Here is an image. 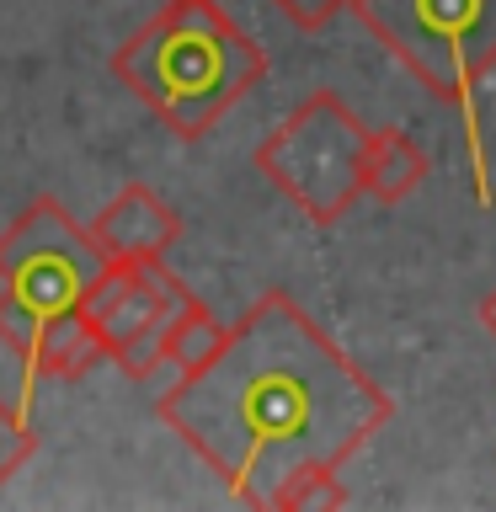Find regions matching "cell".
Masks as SVG:
<instances>
[{
    "mask_svg": "<svg viewBox=\"0 0 496 512\" xmlns=\"http://www.w3.org/2000/svg\"><path fill=\"white\" fill-rule=\"evenodd\" d=\"M155 416L230 486L235 502L267 507L299 464H347L395 416V400L310 320L267 288L219 352L155 400Z\"/></svg>",
    "mask_w": 496,
    "mask_h": 512,
    "instance_id": "1",
    "label": "cell"
},
{
    "mask_svg": "<svg viewBox=\"0 0 496 512\" xmlns=\"http://www.w3.org/2000/svg\"><path fill=\"white\" fill-rule=\"evenodd\" d=\"M112 75L192 144L267 75V54L219 0H166L134 38L112 48Z\"/></svg>",
    "mask_w": 496,
    "mask_h": 512,
    "instance_id": "2",
    "label": "cell"
},
{
    "mask_svg": "<svg viewBox=\"0 0 496 512\" xmlns=\"http://www.w3.org/2000/svg\"><path fill=\"white\" fill-rule=\"evenodd\" d=\"M358 22L464 118L475 198L491 208V160L480 144V80L496 70V0H352Z\"/></svg>",
    "mask_w": 496,
    "mask_h": 512,
    "instance_id": "3",
    "label": "cell"
},
{
    "mask_svg": "<svg viewBox=\"0 0 496 512\" xmlns=\"http://www.w3.org/2000/svg\"><path fill=\"white\" fill-rule=\"evenodd\" d=\"M368 123L336 91H310L256 144V171L315 224H336L363 198Z\"/></svg>",
    "mask_w": 496,
    "mask_h": 512,
    "instance_id": "4",
    "label": "cell"
},
{
    "mask_svg": "<svg viewBox=\"0 0 496 512\" xmlns=\"http://www.w3.org/2000/svg\"><path fill=\"white\" fill-rule=\"evenodd\" d=\"M0 262H6L16 310L27 320V342L32 326L59 310H75L86 299V288L96 283V272L107 267V251L91 240V230H80L70 219V208L59 198H32L16 224L0 235ZM27 352V347H22Z\"/></svg>",
    "mask_w": 496,
    "mask_h": 512,
    "instance_id": "5",
    "label": "cell"
},
{
    "mask_svg": "<svg viewBox=\"0 0 496 512\" xmlns=\"http://www.w3.org/2000/svg\"><path fill=\"white\" fill-rule=\"evenodd\" d=\"M187 299V283L166 267V256L160 262H112L107 256L80 310L102 336V352L128 379H155V368H166L160 363L166 331Z\"/></svg>",
    "mask_w": 496,
    "mask_h": 512,
    "instance_id": "6",
    "label": "cell"
},
{
    "mask_svg": "<svg viewBox=\"0 0 496 512\" xmlns=\"http://www.w3.org/2000/svg\"><path fill=\"white\" fill-rule=\"evenodd\" d=\"M91 240L112 262H160L176 240H182V214L160 203L155 187L128 182L112 192V203L91 219Z\"/></svg>",
    "mask_w": 496,
    "mask_h": 512,
    "instance_id": "7",
    "label": "cell"
},
{
    "mask_svg": "<svg viewBox=\"0 0 496 512\" xmlns=\"http://www.w3.org/2000/svg\"><path fill=\"white\" fill-rule=\"evenodd\" d=\"M107 352H102V336H96V326L86 320V310H59L32 326V342L22 352V406L32 400V390H38V379H80L86 368H96Z\"/></svg>",
    "mask_w": 496,
    "mask_h": 512,
    "instance_id": "8",
    "label": "cell"
},
{
    "mask_svg": "<svg viewBox=\"0 0 496 512\" xmlns=\"http://www.w3.org/2000/svg\"><path fill=\"white\" fill-rule=\"evenodd\" d=\"M427 176V155L416 150L411 134L400 128H368V144H363V192L374 203H400L422 187Z\"/></svg>",
    "mask_w": 496,
    "mask_h": 512,
    "instance_id": "9",
    "label": "cell"
},
{
    "mask_svg": "<svg viewBox=\"0 0 496 512\" xmlns=\"http://www.w3.org/2000/svg\"><path fill=\"white\" fill-rule=\"evenodd\" d=\"M219 342H224V326L208 315V304L192 294L182 310H176V320H171L166 347H160V363H171L176 374H192V368H203L208 358H214Z\"/></svg>",
    "mask_w": 496,
    "mask_h": 512,
    "instance_id": "10",
    "label": "cell"
},
{
    "mask_svg": "<svg viewBox=\"0 0 496 512\" xmlns=\"http://www.w3.org/2000/svg\"><path fill=\"white\" fill-rule=\"evenodd\" d=\"M267 507H278V512H336V507H347L342 464H299L294 475L278 480V491L267 496Z\"/></svg>",
    "mask_w": 496,
    "mask_h": 512,
    "instance_id": "11",
    "label": "cell"
},
{
    "mask_svg": "<svg viewBox=\"0 0 496 512\" xmlns=\"http://www.w3.org/2000/svg\"><path fill=\"white\" fill-rule=\"evenodd\" d=\"M32 448H38V432L27 422V406H6L0 400V486L32 459Z\"/></svg>",
    "mask_w": 496,
    "mask_h": 512,
    "instance_id": "12",
    "label": "cell"
},
{
    "mask_svg": "<svg viewBox=\"0 0 496 512\" xmlns=\"http://www.w3.org/2000/svg\"><path fill=\"white\" fill-rule=\"evenodd\" d=\"M272 6H278L299 32H320V27H331L342 11H352V0H272Z\"/></svg>",
    "mask_w": 496,
    "mask_h": 512,
    "instance_id": "13",
    "label": "cell"
},
{
    "mask_svg": "<svg viewBox=\"0 0 496 512\" xmlns=\"http://www.w3.org/2000/svg\"><path fill=\"white\" fill-rule=\"evenodd\" d=\"M0 342H6L16 358H22V347H27V320H22V310H16V294H11L6 262H0Z\"/></svg>",
    "mask_w": 496,
    "mask_h": 512,
    "instance_id": "14",
    "label": "cell"
},
{
    "mask_svg": "<svg viewBox=\"0 0 496 512\" xmlns=\"http://www.w3.org/2000/svg\"><path fill=\"white\" fill-rule=\"evenodd\" d=\"M480 326H486V331L496 336V288H491L486 299H480Z\"/></svg>",
    "mask_w": 496,
    "mask_h": 512,
    "instance_id": "15",
    "label": "cell"
}]
</instances>
